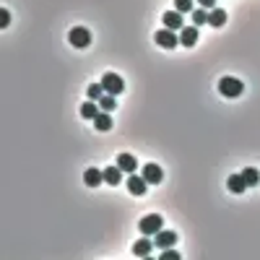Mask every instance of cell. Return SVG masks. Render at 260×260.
I'll return each instance as SVG.
<instances>
[{
	"label": "cell",
	"instance_id": "9",
	"mask_svg": "<svg viewBox=\"0 0 260 260\" xmlns=\"http://www.w3.org/2000/svg\"><path fill=\"white\" fill-rule=\"evenodd\" d=\"M117 166H120L123 172L133 174V172L138 169V162H135V156H133V154H120V156H117Z\"/></svg>",
	"mask_w": 260,
	"mask_h": 260
},
{
	"label": "cell",
	"instance_id": "24",
	"mask_svg": "<svg viewBox=\"0 0 260 260\" xmlns=\"http://www.w3.org/2000/svg\"><path fill=\"white\" fill-rule=\"evenodd\" d=\"M162 260H180V253H177V250H162Z\"/></svg>",
	"mask_w": 260,
	"mask_h": 260
},
{
	"label": "cell",
	"instance_id": "20",
	"mask_svg": "<svg viewBox=\"0 0 260 260\" xmlns=\"http://www.w3.org/2000/svg\"><path fill=\"white\" fill-rule=\"evenodd\" d=\"M86 94H89V99H91V101H99L101 97H104V86H101V83H91Z\"/></svg>",
	"mask_w": 260,
	"mask_h": 260
},
{
	"label": "cell",
	"instance_id": "4",
	"mask_svg": "<svg viewBox=\"0 0 260 260\" xmlns=\"http://www.w3.org/2000/svg\"><path fill=\"white\" fill-rule=\"evenodd\" d=\"M162 224H164V221H162L159 213H148V216L141 219V224H138V227H141V234L148 237V234H156V231L162 229Z\"/></svg>",
	"mask_w": 260,
	"mask_h": 260
},
{
	"label": "cell",
	"instance_id": "21",
	"mask_svg": "<svg viewBox=\"0 0 260 260\" xmlns=\"http://www.w3.org/2000/svg\"><path fill=\"white\" fill-rule=\"evenodd\" d=\"M190 16H193V24H195V26L208 24V11H206V8H198V11H193Z\"/></svg>",
	"mask_w": 260,
	"mask_h": 260
},
{
	"label": "cell",
	"instance_id": "11",
	"mask_svg": "<svg viewBox=\"0 0 260 260\" xmlns=\"http://www.w3.org/2000/svg\"><path fill=\"white\" fill-rule=\"evenodd\" d=\"M83 182H86L89 188H99V182H104V172H99L97 166H91V169L83 172Z\"/></svg>",
	"mask_w": 260,
	"mask_h": 260
},
{
	"label": "cell",
	"instance_id": "15",
	"mask_svg": "<svg viewBox=\"0 0 260 260\" xmlns=\"http://www.w3.org/2000/svg\"><path fill=\"white\" fill-rule=\"evenodd\" d=\"M227 188H229L231 193H245L247 182H245V177H242V174H231V177L227 180Z\"/></svg>",
	"mask_w": 260,
	"mask_h": 260
},
{
	"label": "cell",
	"instance_id": "8",
	"mask_svg": "<svg viewBox=\"0 0 260 260\" xmlns=\"http://www.w3.org/2000/svg\"><path fill=\"white\" fill-rule=\"evenodd\" d=\"M143 177H146L148 185H156V182H162L164 172H162L159 164H146V166H143Z\"/></svg>",
	"mask_w": 260,
	"mask_h": 260
},
{
	"label": "cell",
	"instance_id": "7",
	"mask_svg": "<svg viewBox=\"0 0 260 260\" xmlns=\"http://www.w3.org/2000/svg\"><path fill=\"white\" fill-rule=\"evenodd\" d=\"M146 188H148V182H146V177H143V174L138 177V174L133 172V174L128 177V190L133 193V195H143V193H146Z\"/></svg>",
	"mask_w": 260,
	"mask_h": 260
},
{
	"label": "cell",
	"instance_id": "22",
	"mask_svg": "<svg viewBox=\"0 0 260 260\" xmlns=\"http://www.w3.org/2000/svg\"><path fill=\"white\" fill-rule=\"evenodd\" d=\"M99 104H101V109H104V112H109V109H115V107H117V101H115L112 94H104V97L99 99Z\"/></svg>",
	"mask_w": 260,
	"mask_h": 260
},
{
	"label": "cell",
	"instance_id": "6",
	"mask_svg": "<svg viewBox=\"0 0 260 260\" xmlns=\"http://www.w3.org/2000/svg\"><path fill=\"white\" fill-rule=\"evenodd\" d=\"M156 239H154V245L159 247V250H169L172 245H177V234H174V231H166V229H159L154 234Z\"/></svg>",
	"mask_w": 260,
	"mask_h": 260
},
{
	"label": "cell",
	"instance_id": "1",
	"mask_svg": "<svg viewBox=\"0 0 260 260\" xmlns=\"http://www.w3.org/2000/svg\"><path fill=\"white\" fill-rule=\"evenodd\" d=\"M219 91H221V94H224L227 99H237V97L245 91V86H242V81H239V78L227 76V78L219 81Z\"/></svg>",
	"mask_w": 260,
	"mask_h": 260
},
{
	"label": "cell",
	"instance_id": "23",
	"mask_svg": "<svg viewBox=\"0 0 260 260\" xmlns=\"http://www.w3.org/2000/svg\"><path fill=\"white\" fill-rule=\"evenodd\" d=\"M174 11L190 13V11H193V0H174Z\"/></svg>",
	"mask_w": 260,
	"mask_h": 260
},
{
	"label": "cell",
	"instance_id": "19",
	"mask_svg": "<svg viewBox=\"0 0 260 260\" xmlns=\"http://www.w3.org/2000/svg\"><path fill=\"white\" fill-rule=\"evenodd\" d=\"M81 115L83 117H89V120H94L99 115V107H97V101H86V104L81 107Z\"/></svg>",
	"mask_w": 260,
	"mask_h": 260
},
{
	"label": "cell",
	"instance_id": "25",
	"mask_svg": "<svg viewBox=\"0 0 260 260\" xmlns=\"http://www.w3.org/2000/svg\"><path fill=\"white\" fill-rule=\"evenodd\" d=\"M8 24H11V13H8L5 8H0V29H5Z\"/></svg>",
	"mask_w": 260,
	"mask_h": 260
},
{
	"label": "cell",
	"instance_id": "16",
	"mask_svg": "<svg viewBox=\"0 0 260 260\" xmlns=\"http://www.w3.org/2000/svg\"><path fill=\"white\" fill-rule=\"evenodd\" d=\"M208 24H211V26H224V24H227V13L221 11V8H211Z\"/></svg>",
	"mask_w": 260,
	"mask_h": 260
},
{
	"label": "cell",
	"instance_id": "3",
	"mask_svg": "<svg viewBox=\"0 0 260 260\" xmlns=\"http://www.w3.org/2000/svg\"><path fill=\"white\" fill-rule=\"evenodd\" d=\"M156 44H159V47H164V50H174L180 44V36L174 34V29H159L156 32Z\"/></svg>",
	"mask_w": 260,
	"mask_h": 260
},
{
	"label": "cell",
	"instance_id": "18",
	"mask_svg": "<svg viewBox=\"0 0 260 260\" xmlns=\"http://www.w3.org/2000/svg\"><path fill=\"white\" fill-rule=\"evenodd\" d=\"M242 177H245V182H247V188H255V185L260 182V172L253 169V166H247V169L242 172Z\"/></svg>",
	"mask_w": 260,
	"mask_h": 260
},
{
	"label": "cell",
	"instance_id": "17",
	"mask_svg": "<svg viewBox=\"0 0 260 260\" xmlns=\"http://www.w3.org/2000/svg\"><path fill=\"white\" fill-rule=\"evenodd\" d=\"M94 125H97V130H101V133H104V130H112V117H109L107 112H99L94 117Z\"/></svg>",
	"mask_w": 260,
	"mask_h": 260
},
{
	"label": "cell",
	"instance_id": "12",
	"mask_svg": "<svg viewBox=\"0 0 260 260\" xmlns=\"http://www.w3.org/2000/svg\"><path fill=\"white\" fill-rule=\"evenodd\" d=\"M164 26L166 29H182V13L180 11H169V13H164Z\"/></svg>",
	"mask_w": 260,
	"mask_h": 260
},
{
	"label": "cell",
	"instance_id": "2",
	"mask_svg": "<svg viewBox=\"0 0 260 260\" xmlns=\"http://www.w3.org/2000/svg\"><path fill=\"white\" fill-rule=\"evenodd\" d=\"M101 86H104V94L117 97V94H123L125 83H123V78H120L117 73H104V78H101Z\"/></svg>",
	"mask_w": 260,
	"mask_h": 260
},
{
	"label": "cell",
	"instance_id": "5",
	"mask_svg": "<svg viewBox=\"0 0 260 260\" xmlns=\"http://www.w3.org/2000/svg\"><path fill=\"white\" fill-rule=\"evenodd\" d=\"M70 44H73V47H78V50L89 47V44H91L89 29H83V26H76V29H70Z\"/></svg>",
	"mask_w": 260,
	"mask_h": 260
},
{
	"label": "cell",
	"instance_id": "26",
	"mask_svg": "<svg viewBox=\"0 0 260 260\" xmlns=\"http://www.w3.org/2000/svg\"><path fill=\"white\" fill-rule=\"evenodd\" d=\"M200 8H206V11H211V8H216V0H198Z\"/></svg>",
	"mask_w": 260,
	"mask_h": 260
},
{
	"label": "cell",
	"instance_id": "14",
	"mask_svg": "<svg viewBox=\"0 0 260 260\" xmlns=\"http://www.w3.org/2000/svg\"><path fill=\"white\" fill-rule=\"evenodd\" d=\"M104 182L107 185H120V182H123V169H120L117 164L107 166V169H104Z\"/></svg>",
	"mask_w": 260,
	"mask_h": 260
},
{
	"label": "cell",
	"instance_id": "13",
	"mask_svg": "<svg viewBox=\"0 0 260 260\" xmlns=\"http://www.w3.org/2000/svg\"><path fill=\"white\" fill-rule=\"evenodd\" d=\"M151 247H154V242H151V239L141 237V239H138V242L133 245V253H135L138 258H148V255H151Z\"/></svg>",
	"mask_w": 260,
	"mask_h": 260
},
{
	"label": "cell",
	"instance_id": "10",
	"mask_svg": "<svg viewBox=\"0 0 260 260\" xmlns=\"http://www.w3.org/2000/svg\"><path fill=\"white\" fill-rule=\"evenodd\" d=\"M180 42L185 47H193L195 42H198V26H182V34H180Z\"/></svg>",
	"mask_w": 260,
	"mask_h": 260
}]
</instances>
